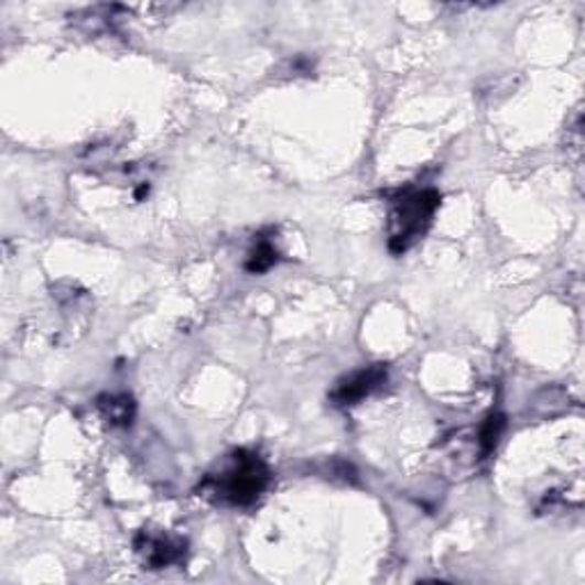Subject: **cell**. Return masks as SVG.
Masks as SVG:
<instances>
[{"instance_id": "obj_1", "label": "cell", "mask_w": 585, "mask_h": 585, "mask_svg": "<svg viewBox=\"0 0 585 585\" xmlns=\"http://www.w3.org/2000/svg\"><path fill=\"white\" fill-rule=\"evenodd\" d=\"M442 206V193L435 188L400 191L389 213V252L400 257L427 234L435 213Z\"/></svg>"}, {"instance_id": "obj_2", "label": "cell", "mask_w": 585, "mask_h": 585, "mask_svg": "<svg viewBox=\"0 0 585 585\" xmlns=\"http://www.w3.org/2000/svg\"><path fill=\"white\" fill-rule=\"evenodd\" d=\"M206 485L213 487L218 501L234 508H248L261 499L270 485V469L257 453L234 451L229 465L218 476H210Z\"/></svg>"}, {"instance_id": "obj_3", "label": "cell", "mask_w": 585, "mask_h": 585, "mask_svg": "<svg viewBox=\"0 0 585 585\" xmlns=\"http://www.w3.org/2000/svg\"><path fill=\"white\" fill-rule=\"evenodd\" d=\"M136 553L142 559L147 570H165L186 561V540L167 535V533H153L140 531L136 538Z\"/></svg>"}, {"instance_id": "obj_4", "label": "cell", "mask_w": 585, "mask_h": 585, "mask_svg": "<svg viewBox=\"0 0 585 585\" xmlns=\"http://www.w3.org/2000/svg\"><path fill=\"white\" fill-rule=\"evenodd\" d=\"M384 382H387V364H373L338 380L329 398L336 408H353L361 403L364 398L371 396L376 389H380Z\"/></svg>"}, {"instance_id": "obj_5", "label": "cell", "mask_w": 585, "mask_h": 585, "mask_svg": "<svg viewBox=\"0 0 585 585\" xmlns=\"http://www.w3.org/2000/svg\"><path fill=\"white\" fill-rule=\"evenodd\" d=\"M101 416L115 427H129L136 419V403L131 396H101L99 398Z\"/></svg>"}, {"instance_id": "obj_6", "label": "cell", "mask_w": 585, "mask_h": 585, "mask_svg": "<svg viewBox=\"0 0 585 585\" xmlns=\"http://www.w3.org/2000/svg\"><path fill=\"white\" fill-rule=\"evenodd\" d=\"M277 263H280V252H277L274 242L270 238L259 236V240L250 250L248 259H245V270H248L250 274H263L270 268H274Z\"/></svg>"}, {"instance_id": "obj_7", "label": "cell", "mask_w": 585, "mask_h": 585, "mask_svg": "<svg viewBox=\"0 0 585 585\" xmlns=\"http://www.w3.org/2000/svg\"><path fill=\"white\" fill-rule=\"evenodd\" d=\"M503 430H506V416L503 414H489L480 430H478V444H480V453L483 455H489L491 451L497 448L501 435H503Z\"/></svg>"}]
</instances>
